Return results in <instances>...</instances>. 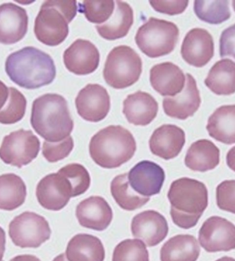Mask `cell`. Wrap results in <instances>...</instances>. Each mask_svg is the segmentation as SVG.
<instances>
[{"instance_id": "6da1fadb", "label": "cell", "mask_w": 235, "mask_h": 261, "mask_svg": "<svg viewBox=\"0 0 235 261\" xmlns=\"http://www.w3.org/2000/svg\"><path fill=\"white\" fill-rule=\"evenodd\" d=\"M5 70L13 83L27 90L48 86L56 76V67L50 55L31 46L10 55Z\"/></svg>"}, {"instance_id": "7a4b0ae2", "label": "cell", "mask_w": 235, "mask_h": 261, "mask_svg": "<svg viewBox=\"0 0 235 261\" xmlns=\"http://www.w3.org/2000/svg\"><path fill=\"white\" fill-rule=\"evenodd\" d=\"M31 123L45 141L59 142L66 139L74 128L68 102L57 94H46L33 102Z\"/></svg>"}, {"instance_id": "3957f363", "label": "cell", "mask_w": 235, "mask_h": 261, "mask_svg": "<svg viewBox=\"0 0 235 261\" xmlns=\"http://www.w3.org/2000/svg\"><path fill=\"white\" fill-rule=\"evenodd\" d=\"M167 196L171 205L172 220L183 229L195 227L208 205L206 186L191 178L182 177L173 181Z\"/></svg>"}, {"instance_id": "277c9868", "label": "cell", "mask_w": 235, "mask_h": 261, "mask_svg": "<svg viewBox=\"0 0 235 261\" xmlns=\"http://www.w3.org/2000/svg\"><path fill=\"white\" fill-rule=\"evenodd\" d=\"M89 150L96 165L104 169H116L134 157L136 142L127 128L110 125L93 136Z\"/></svg>"}, {"instance_id": "5b68a950", "label": "cell", "mask_w": 235, "mask_h": 261, "mask_svg": "<svg viewBox=\"0 0 235 261\" xmlns=\"http://www.w3.org/2000/svg\"><path fill=\"white\" fill-rule=\"evenodd\" d=\"M76 1H46L35 21V36L48 46L60 45L69 34L68 24L76 17Z\"/></svg>"}, {"instance_id": "8992f818", "label": "cell", "mask_w": 235, "mask_h": 261, "mask_svg": "<svg viewBox=\"0 0 235 261\" xmlns=\"http://www.w3.org/2000/svg\"><path fill=\"white\" fill-rule=\"evenodd\" d=\"M179 34L174 23L151 17L138 29L135 39L144 54L150 58H159L173 52Z\"/></svg>"}, {"instance_id": "52a82bcc", "label": "cell", "mask_w": 235, "mask_h": 261, "mask_svg": "<svg viewBox=\"0 0 235 261\" xmlns=\"http://www.w3.org/2000/svg\"><path fill=\"white\" fill-rule=\"evenodd\" d=\"M143 61L127 45L114 47L108 55L103 70L105 81L114 89L127 88L139 80Z\"/></svg>"}, {"instance_id": "ba28073f", "label": "cell", "mask_w": 235, "mask_h": 261, "mask_svg": "<svg viewBox=\"0 0 235 261\" xmlns=\"http://www.w3.org/2000/svg\"><path fill=\"white\" fill-rule=\"evenodd\" d=\"M9 234L16 246L37 248L50 239L51 230L44 217L33 212H24L10 223Z\"/></svg>"}, {"instance_id": "9c48e42d", "label": "cell", "mask_w": 235, "mask_h": 261, "mask_svg": "<svg viewBox=\"0 0 235 261\" xmlns=\"http://www.w3.org/2000/svg\"><path fill=\"white\" fill-rule=\"evenodd\" d=\"M40 141L32 130L19 129L4 138L0 147V159L5 164L23 167L37 157Z\"/></svg>"}, {"instance_id": "30bf717a", "label": "cell", "mask_w": 235, "mask_h": 261, "mask_svg": "<svg viewBox=\"0 0 235 261\" xmlns=\"http://www.w3.org/2000/svg\"><path fill=\"white\" fill-rule=\"evenodd\" d=\"M199 241L201 246L208 252L234 250L235 225L222 217H211L199 230Z\"/></svg>"}, {"instance_id": "8fae6325", "label": "cell", "mask_w": 235, "mask_h": 261, "mask_svg": "<svg viewBox=\"0 0 235 261\" xmlns=\"http://www.w3.org/2000/svg\"><path fill=\"white\" fill-rule=\"evenodd\" d=\"M36 196L39 204L45 209L61 211L72 197V187L68 179L61 174H49L37 185Z\"/></svg>"}, {"instance_id": "7c38bea8", "label": "cell", "mask_w": 235, "mask_h": 261, "mask_svg": "<svg viewBox=\"0 0 235 261\" xmlns=\"http://www.w3.org/2000/svg\"><path fill=\"white\" fill-rule=\"evenodd\" d=\"M75 104L79 115L92 122L106 118L111 106L108 91L98 84L87 85L79 92Z\"/></svg>"}, {"instance_id": "4fadbf2b", "label": "cell", "mask_w": 235, "mask_h": 261, "mask_svg": "<svg viewBox=\"0 0 235 261\" xmlns=\"http://www.w3.org/2000/svg\"><path fill=\"white\" fill-rule=\"evenodd\" d=\"M128 180L136 193L149 197L161 193L165 180V173L161 166L143 160L130 170Z\"/></svg>"}, {"instance_id": "5bb4252c", "label": "cell", "mask_w": 235, "mask_h": 261, "mask_svg": "<svg viewBox=\"0 0 235 261\" xmlns=\"http://www.w3.org/2000/svg\"><path fill=\"white\" fill-rule=\"evenodd\" d=\"M215 45L212 35L203 29H193L186 35L181 44V55L189 65L202 68L214 56Z\"/></svg>"}, {"instance_id": "9a60e30c", "label": "cell", "mask_w": 235, "mask_h": 261, "mask_svg": "<svg viewBox=\"0 0 235 261\" xmlns=\"http://www.w3.org/2000/svg\"><path fill=\"white\" fill-rule=\"evenodd\" d=\"M131 228L133 237L143 241L149 248L160 244L169 232L167 219L153 210L136 215L132 219Z\"/></svg>"}, {"instance_id": "2e32d148", "label": "cell", "mask_w": 235, "mask_h": 261, "mask_svg": "<svg viewBox=\"0 0 235 261\" xmlns=\"http://www.w3.org/2000/svg\"><path fill=\"white\" fill-rule=\"evenodd\" d=\"M201 101L196 81L192 75L187 74L183 90L175 96L164 98V112L169 117L186 120L194 115L200 106Z\"/></svg>"}, {"instance_id": "e0dca14e", "label": "cell", "mask_w": 235, "mask_h": 261, "mask_svg": "<svg viewBox=\"0 0 235 261\" xmlns=\"http://www.w3.org/2000/svg\"><path fill=\"white\" fill-rule=\"evenodd\" d=\"M64 61L70 72L80 76L90 74L99 65V51L90 41L77 39L65 50Z\"/></svg>"}, {"instance_id": "ac0fdd59", "label": "cell", "mask_w": 235, "mask_h": 261, "mask_svg": "<svg viewBox=\"0 0 235 261\" xmlns=\"http://www.w3.org/2000/svg\"><path fill=\"white\" fill-rule=\"evenodd\" d=\"M29 17L27 11L15 4L0 6V43L14 44L27 35Z\"/></svg>"}, {"instance_id": "d6986e66", "label": "cell", "mask_w": 235, "mask_h": 261, "mask_svg": "<svg viewBox=\"0 0 235 261\" xmlns=\"http://www.w3.org/2000/svg\"><path fill=\"white\" fill-rule=\"evenodd\" d=\"M76 216L82 226L103 231L111 223L113 212L106 199L99 196H92L77 205Z\"/></svg>"}, {"instance_id": "ffe728a7", "label": "cell", "mask_w": 235, "mask_h": 261, "mask_svg": "<svg viewBox=\"0 0 235 261\" xmlns=\"http://www.w3.org/2000/svg\"><path fill=\"white\" fill-rule=\"evenodd\" d=\"M185 142L183 129L173 124H164L154 130L149 144L153 155L169 160L180 153Z\"/></svg>"}, {"instance_id": "44dd1931", "label": "cell", "mask_w": 235, "mask_h": 261, "mask_svg": "<svg viewBox=\"0 0 235 261\" xmlns=\"http://www.w3.org/2000/svg\"><path fill=\"white\" fill-rule=\"evenodd\" d=\"M150 82L163 96H175L183 90L186 78L183 71L171 62L154 65L150 71Z\"/></svg>"}, {"instance_id": "7402d4cb", "label": "cell", "mask_w": 235, "mask_h": 261, "mask_svg": "<svg viewBox=\"0 0 235 261\" xmlns=\"http://www.w3.org/2000/svg\"><path fill=\"white\" fill-rule=\"evenodd\" d=\"M158 112L159 103L155 98L142 91L129 95L123 102V114L134 125H148L155 119Z\"/></svg>"}, {"instance_id": "603a6c76", "label": "cell", "mask_w": 235, "mask_h": 261, "mask_svg": "<svg viewBox=\"0 0 235 261\" xmlns=\"http://www.w3.org/2000/svg\"><path fill=\"white\" fill-rule=\"evenodd\" d=\"M185 162V165L193 171H211L220 162V151L211 140H197L188 149Z\"/></svg>"}, {"instance_id": "cb8c5ba5", "label": "cell", "mask_w": 235, "mask_h": 261, "mask_svg": "<svg viewBox=\"0 0 235 261\" xmlns=\"http://www.w3.org/2000/svg\"><path fill=\"white\" fill-rule=\"evenodd\" d=\"M66 254L68 261H104L106 251L98 237L79 234L69 241Z\"/></svg>"}, {"instance_id": "d4e9b609", "label": "cell", "mask_w": 235, "mask_h": 261, "mask_svg": "<svg viewBox=\"0 0 235 261\" xmlns=\"http://www.w3.org/2000/svg\"><path fill=\"white\" fill-rule=\"evenodd\" d=\"M113 15L107 22L96 25L98 34L109 41L127 36L134 23V11L127 3L116 2Z\"/></svg>"}, {"instance_id": "484cf974", "label": "cell", "mask_w": 235, "mask_h": 261, "mask_svg": "<svg viewBox=\"0 0 235 261\" xmlns=\"http://www.w3.org/2000/svg\"><path fill=\"white\" fill-rule=\"evenodd\" d=\"M209 136L226 144L235 143V105L217 108L208 118Z\"/></svg>"}, {"instance_id": "4316f807", "label": "cell", "mask_w": 235, "mask_h": 261, "mask_svg": "<svg viewBox=\"0 0 235 261\" xmlns=\"http://www.w3.org/2000/svg\"><path fill=\"white\" fill-rule=\"evenodd\" d=\"M200 247L195 237L179 234L172 237L161 250V261H197Z\"/></svg>"}, {"instance_id": "83f0119b", "label": "cell", "mask_w": 235, "mask_h": 261, "mask_svg": "<svg viewBox=\"0 0 235 261\" xmlns=\"http://www.w3.org/2000/svg\"><path fill=\"white\" fill-rule=\"evenodd\" d=\"M207 88L219 96L235 93V62L225 59L217 61L209 71L204 81Z\"/></svg>"}, {"instance_id": "f1b7e54d", "label": "cell", "mask_w": 235, "mask_h": 261, "mask_svg": "<svg viewBox=\"0 0 235 261\" xmlns=\"http://www.w3.org/2000/svg\"><path fill=\"white\" fill-rule=\"evenodd\" d=\"M27 189L24 181L14 173L0 175V210L12 211L25 202Z\"/></svg>"}, {"instance_id": "f546056e", "label": "cell", "mask_w": 235, "mask_h": 261, "mask_svg": "<svg viewBox=\"0 0 235 261\" xmlns=\"http://www.w3.org/2000/svg\"><path fill=\"white\" fill-rule=\"evenodd\" d=\"M111 193L116 203L124 211H133L149 202V197H143L132 189L128 174L116 176L111 183Z\"/></svg>"}, {"instance_id": "4dcf8cb0", "label": "cell", "mask_w": 235, "mask_h": 261, "mask_svg": "<svg viewBox=\"0 0 235 261\" xmlns=\"http://www.w3.org/2000/svg\"><path fill=\"white\" fill-rule=\"evenodd\" d=\"M194 11L200 20L210 24H220L231 17L228 1L194 2Z\"/></svg>"}, {"instance_id": "1f68e13d", "label": "cell", "mask_w": 235, "mask_h": 261, "mask_svg": "<svg viewBox=\"0 0 235 261\" xmlns=\"http://www.w3.org/2000/svg\"><path fill=\"white\" fill-rule=\"evenodd\" d=\"M9 100L0 110V123L15 124L25 115L27 100L25 96L15 88H9Z\"/></svg>"}, {"instance_id": "d6a6232c", "label": "cell", "mask_w": 235, "mask_h": 261, "mask_svg": "<svg viewBox=\"0 0 235 261\" xmlns=\"http://www.w3.org/2000/svg\"><path fill=\"white\" fill-rule=\"evenodd\" d=\"M114 3L113 0H86L79 5V11L84 14L90 22L100 25L107 22L113 15L115 10Z\"/></svg>"}, {"instance_id": "836d02e7", "label": "cell", "mask_w": 235, "mask_h": 261, "mask_svg": "<svg viewBox=\"0 0 235 261\" xmlns=\"http://www.w3.org/2000/svg\"><path fill=\"white\" fill-rule=\"evenodd\" d=\"M112 261H149L145 243L138 239H126L114 249Z\"/></svg>"}, {"instance_id": "e575fe53", "label": "cell", "mask_w": 235, "mask_h": 261, "mask_svg": "<svg viewBox=\"0 0 235 261\" xmlns=\"http://www.w3.org/2000/svg\"><path fill=\"white\" fill-rule=\"evenodd\" d=\"M70 181L72 189V197L86 193L90 187L91 178L88 170L80 164L73 163L65 166L58 171Z\"/></svg>"}, {"instance_id": "d590c367", "label": "cell", "mask_w": 235, "mask_h": 261, "mask_svg": "<svg viewBox=\"0 0 235 261\" xmlns=\"http://www.w3.org/2000/svg\"><path fill=\"white\" fill-rule=\"evenodd\" d=\"M74 148V140L71 136L59 142H43L42 154L49 162H57L70 155Z\"/></svg>"}, {"instance_id": "8d00e7d4", "label": "cell", "mask_w": 235, "mask_h": 261, "mask_svg": "<svg viewBox=\"0 0 235 261\" xmlns=\"http://www.w3.org/2000/svg\"><path fill=\"white\" fill-rule=\"evenodd\" d=\"M217 204L222 211L235 214V180H226L216 190Z\"/></svg>"}, {"instance_id": "74e56055", "label": "cell", "mask_w": 235, "mask_h": 261, "mask_svg": "<svg viewBox=\"0 0 235 261\" xmlns=\"http://www.w3.org/2000/svg\"><path fill=\"white\" fill-rule=\"evenodd\" d=\"M189 2L188 0L181 1H159L151 0L150 5L155 11L169 15H179L187 9Z\"/></svg>"}, {"instance_id": "f35d334b", "label": "cell", "mask_w": 235, "mask_h": 261, "mask_svg": "<svg viewBox=\"0 0 235 261\" xmlns=\"http://www.w3.org/2000/svg\"><path fill=\"white\" fill-rule=\"evenodd\" d=\"M219 50L222 58L230 57L235 59V24L222 32L219 39Z\"/></svg>"}, {"instance_id": "ab89813d", "label": "cell", "mask_w": 235, "mask_h": 261, "mask_svg": "<svg viewBox=\"0 0 235 261\" xmlns=\"http://www.w3.org/2000/svg\"><path fill=\"white\" fill-rule=\"evenodd\" d=\"M9 96V90L3 81H0V110L7 103Z\"/></svg>"}, {"instance_id": "60d3db41", "label": "cell", "mask_w": 235, "mask_h": 261, "mask_svg": "<svg viewBox=\"0 0 235 261\" xmlns=\"http://www.w3.org/2000/svg\"><path fill=\"white\" fill-rule=\"evenodd\" d=\"M226 162L228 167L235 172V146L227 153Z\"/></svg>"}, {"instance_id": "b9f144b4", "label": "cell", "mask_w": 235, "mask_h": 261, "mask_svg": "<svg viewBox=\"0 0 235 261\" xmlns=\"http://www.w3.org/2000/svg\"><path fill=\"white\" fill-rule=\"evenodd\" d=\"M6 233L3 227H0V261H3L6 250Z\"/></svg>"}, {"instance_id": "7bdbcfd3", "label": "cell", "mask_w": 235, "mask_h": 261, "mask_svg": "<svg viewBox=\"0 0 235 261\" xmlns=\"http://www.w3.org/2000/svg\"><path fill=\"white\" fill-rule=\"evenodd\" d=\"M10 261H41L37 256L31 254L19 255Z\"/></svg>"}, {"instance_id": "ee69618b", "label": "cell", "mask_w": 235, "mask_h": 261, "mask_svg": "<svg viewBox=\"0 0 235 261\" xmlns=\"http://www.w3.org/2000/svg\"><path fill=\"white\" fill-rule=\"evenodd\" d=\"M53 261H68L67 260L66 254H61L54 258Z\"/></svg>"}, {"instance_id": "f6af8a7d", "label": "cell", "mask_w": 235, "mask_h": 261, "mask_svg": "<svg viewBox=\"0 0 235 261\" xmlns=\"http://www.w3.org/2000/svg\"><path fill=\"white\" fill-rule=\"evenodd\" d=\"M216 261H235V259L231 258V257L224 256L218 259V260H217Z\"/></svg>"}, {"instance_id": "bcb514c9", "label": "cell", "mask_w": 235, "mask_h": 261, "mask_svg": "<svg viewBox=\"0 0 235 261\" xmlns=\"http://www.w3.org/2000/svg\"><path fill=\"white\" fill-rule=\"evenodd\" d=\"M232 7L233 9H234V11L235 12V0H234V1L232 2Z\"/></svg>"}]
</instances>
